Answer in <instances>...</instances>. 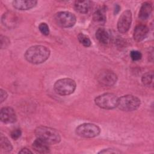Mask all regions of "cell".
Segmentation results:
<instances>
[{
    "label": "cell",
    "instance_id": "6da1fadb",
    "mask_svg": "<svg viewBox=\"0 0 154 154\" xmlns=\"http://www.w3.org/2000/svg\"><path fill=\"white\" fill-rule=\"evenodd\" d=\"M50 55L49 49L42 45H35L28 48L25 53L27 61L34 64H38L46 61Z\"/></svg>",
    "mask_w": 154,
    "mask_h": 154
},
{
    "label": "cell",
    "instance_id": "7a4b0ae2",
    "mask_svg": "<svg viewBox=\"0 0 154 154\" xmlns=\"http://www.w3.org/2000/svg\"><path fill=\"white\" fill-rule=\"evenodd\" d=\"M35 134L37 138H39L48 144H55L58 143L61 140L59 132L55 129L40 126L35 130Z\"/></svg>",
    "mask_w": 154,
    "mask_h": 154
},
{
    "label": "cell",
    "instance_id": "3957f363",
    "mask_svg": "<svg viewBox=\"0 0 154 154\" xmlns=\"http://www.w3.org/2000/svg\"><path fill=\"white\" fill-rule=\"evenodd\" d=\"M141 105L140 99L132 94L124 95L118 98L117 107L123 111H132L137 109Z\"/></svg>",
    "mask_w": 154,
    "mask_h": 154
},
{
    "label": "cell",
    "instance_id": "277c9868",
    "mask_svg": "<svg viewBox=\"0 0 154 154\" xmlns=\"http://www.w3.org/2000/svg\"><path fill=\"white\" fill-rule=\"evenodd\" d=\"M75 81L70 78H62L57 81L54 85L55 91L61 96H67L72 94L76 89Z\"/></svg>",
    "mask_w": 154,
    "mask_h": 154
},
{
    "label": "cell",
    "instance_id": "5b68a950",
    "mask_svg": "<svg viewBox=\"0 0 154 154\" xmlns=\"http://www.w3.org/2000/svg\"><path fill=\"white\" fill-rule=\"evenodd\" d=\"M118 97L113 93H106L96 97L94 102L99 108L105 109H111L117 106Z\"/></svg>",
    "mask_w": 154,
    "mask_h": 154
},
{
    "label": "cell",
    "instance_id": "8992f818",
    "mask_svg": "<svg viewBox=\"0 0 154 154\" xmlns=\"http://www.w3.org/2000/svg\"><path fill=\"white\" fill-rule=\"evenodd\" d=\"M100 128L93 123H83L79 125L76 129L78 135L84 138H94L99 135Z\"/></svg>",
    "mask_w": 154,
    "mask_h": 154
},
{
    "label": "cell",
    "instance_id": "52a82bcc",
    "mask_svg": "<svg viewBox=\"0 0 154 154\" xmlns=\"http://www.w3.org/2000/svg\"><path fill=\"white\" fill-rule=\"evenodd\" d=\"M55 20L58 25L63 28L73 26L76 21V16L69 11H60L55 15Z\"/></svg>",
    "mask_w": 154,
    "mask_h": 154
},
{
    "label": "cell",
    "instance_id": "ba28073f",
    "mask_svg": "<svg viewBox=\"0 0 154 154\" xmlns=\"http://www.w3.org/2000/svg\"><path fill=\"white\" fill-rule=\"evenodd\" d=\"M97 79L101 85L110 87L114 85L116 83L117 81V76L112 71L104 69L98 73Z\"/></svg>",
    "mask_w": 154,
    "mask_h": 154
},
{
    "label": "cell",
    "instance_id": "9c48e42d",
    "mask_svg": "<svg viewBox=\"0 0 154 154\" xmlns=\"http://www.w3.org/2000/svg\"><path fill=\"white\" fill-rule=\"evenodd\" d=\"M132 13L129 10L124 11L117 22V29L120 33L126 32L132 23Z\"/></svg>",
    "mask_w": 154,
    "mask_h": 154
},
{
    "label": "cell",
    "instance_id": "30bf717a",
    "mask_svg": "<svg viewBox=\"0 0 154 154\" xmlns=\"http://www.w3.org/2000/svg\"><path fill=\"white\" fill-rule=\"evenodd\" d=\"M0 119L5 123H12L16 121L17 117L14 110L11 107H4L1 109Z\"/></svg>",
    "mask_w": 154,
    "mask_h": 154
},
{
    "label": "cell",
    "instance_id": "8fae6325",
    "mask_svg": "<svg viewBox=\"0 0 154 154\" xmlns=\"http://www.w3.org/2000/svg\"><path fill=\"white\" fill-rule=\"evenodd\" d=\"M37 4L35 0H16L12 2L14 8L20 10H28L34 8Z\"/></svg>",
    "mask_w": 154,
    "mask_h": 154
},
{
    "label": "cell",
    "instance_id": "7c38bea8",
    "mask_svg": "<svg viewBox=\"0 0 154 154\" xmlns=\"http://www.w3.org/2000/svg\"><path fill=\"white\" fill-rule=\"evenodd\" d=\"M149 32V28L147 26L144 25H140L136 26L134 31L133 37L134 39L137 42H140L143 40L147 36Z\"/></svg>",
    "mask_w": 154,
    "mask_h": 154
},
{
    "label": "cell",
    "instance_id": "4fadbf2b",
    "mask_svg": "<svg viewBox=\"0 0 154 154\" xmlns=\"http://www.w3.org/2000/svg\"><path fill=\"white\" fill-rule=\"evenodd\" d=\"M32 147L35 151L40 153H48L50 152L49 144L37 138L32 143Z\"/></svg>",
    "mask_w": 154,
    "mask_h": 154
},
{
    "label": "cell",
    "instance_id": "5bb4252c",
    "mask_svg": "<svg viewBox=\"0 0 154 154\" xmlns=\"http://www.w3.org/2000/svg\"><path fill=\"white\" fill-rule=\"evenodd\" d=\"M152 11V5L150 3L148 2H144L140 8L138 16L139 18L141 20H146L147 19L151 13Z\"/></svg>",
    "mask_w": 154,
    "mask_h": 154
},
{
    "label": "cell",
    "instance_id": "9a60e30c",
    "mask_svg": "<svg viewBox=\"0 0 154 154\" xmlns=\"http://www.w3.org/2000/svg\"><path fill=\"white\" fill-rule=\"evenodd\" d=\"M91 7L90 1H76L74 4V8L78 12L82 14L88 13Z\"/></svg>",
    "mask_w": 154,
    "mask_h": 154
},
{
    "label": "cell",
    "instance_id": "2e32d148",
    "mask_svg": "<svg viewBox=\"0 0 154 154\" xmlns=\"http://www.w3.org/2000/svg\"><path fill=\"white\" fill-rule=\"evenodd\" d=\"M96 37L100 43L103 45L108 44L110 41L109 33L103 28H100L96 31Z\"/></svg>",
    "mask_w": 154,
    "mask_h": 154
},
{
    "label": "cell",
    "instance_id": "e0dca14e",
    "mask_svg": "<svg viewBox=\"0 0 154 154\" xmlns=\"http://www.w3.org/2000/svg\"><path fill=\"white\" fill-rule=\"evenodd\" d=\"M16 22V17L14 13L7 12L2 17V22L3 25L8 28H11L14 26Z\"/></svg>",
    "mask_w": 154,
    "mask_h": 154
},
{
    "label": "cell",
    "instance_id": "ac0fdd59",
    "mask_svg": "<svg viewBox=\"0 0 154 154\" xmlns=\"http://www.w3.org/2000/svg\"><path fill=\"white\" fill-rule=\"evenodd\" d=\"M13 149L12 145L10 143V141L8 140V139L4 137L2 135H1L0 138V150L1 153H9Z\"/></svg>",
    "mask_w": 154,
    "mask_h": 154
},
{
    "label": "cell",
    "instance_id": "d6986e66",
    "mask_svg": "<svg viewBox=\"0 0 154 154\" xmlns=\"http://www.w3.org/2000/svg\"><path fill=\"white\" fill-rule=\"evenodd\" d=\"M93 20L100 23H104L106 22V15H105V9L104 8H101L97 9L93 14Z\"/></svg>",
    "mask_w": 154,
    "mask_h": 154
},
{
    "label": "cell",
    "instance_id": "ffe728a7",
    "mask_svg": "<svg viewBox=\"0 0 154 154\" xmlns=\"http://www.w3.org/2000/svg\"><path fill=\"white\" fill-rule=\"evenodd\" d=\"M153 72H148L144 73L141 78V82L144 85L149 87L153 83Z\"/></svg>",
    "mask_w": 154,
    "mask_h": 154
},
{
    "label": "cell",
    "instance_id": "44dd1931",
    "mask_svg": "<svg viewBox=\"0 0 154 154\" xmlns=\"http://www.w3.org/2000/svg\"><path fill=\"white\" fill-rule=\"evenodd\" d=\"M78 39L80 43L85 47H89L91 44L90 38L83 33H79L78 34Z\"/></svg>",
    "mask_w": 154,
    "mask_h": 154
},
{
    "label": "cell",
    "instance_id": "7402d4cb",
    "mask_svg": "<svg viewBox=\"0 0 154 154\" xmlns=\"http://www.w3.org/2000/svg\"><path fill=\"white\" fill-rule=\"evenodd\" d=\"M38 29H39L40 31L42 32V34H43V35H49V28L46 23H45V22L40 23L38 26Z\"/></svg>",
    "mask_w": 154,
    "mask_h": 154
},
{
    "label": "cell",
    "instance_id": "603a6c76",
    "mask_svg": "<svg viewBox=\"0 0 154 154\" xmlns=\"http://www.w3.org/2000/svg\"><path fill=\"white\" fill-rule=\"evenodd\" d=\"M130 56L132 60L138 61L140 60L142 57V54L138 51H132L130 53Z\"/></svg>",
    "mask_w": 154,
    "mask_h": 154
},
{
    "label": "cell",
    "instance_id": "cb8c5ba5",
    "mask_svg": "<svg viewBox=\"0 0 154 154\" xmlns=\"http://www.w3.org/2000/svg\"><path fill=\"white\" fill-rule=\"evenodd\" d=\"M9 44H10L9 39L5 36L1 35V49L6 48L8 46Z\"/></svg>",
    "mask_w": 154,
    "mask_h": 154
},
{
    "label": "cell",
    "instance_id": "d4e9b609",
    "mask_svg": "<svg viewBox=\"0 0 154 154\" xmlns=\"http://www.w3.org/2000/svg\"><path fill=\"white\" fill-rule=\"evenodd\" d=\"M21 130L20 129H16L11 132V137L13 140H16L21 136Z\"/></svg>",
    "mask_w": 154,
    "mask_h": 154
},
{
    "label": "cell",
    "instance_id": "484cf974",
    "mask_svg": "<svg viewBox=\"0 0 154 154\" xmlns=\"http://www.w3.org/2000/svg\"><path fill=\"white\" fill-rule=\"evenodd\" d=\"M120 153L119 151H117L112 149H103L102 151H100L99 153Z\"/></svg>",
    "mask_w": 154,
    "mask_h": 154
},
{
    "label": "cell",
    "instance_id": "4316f807",
    "mask_svg": "<svg viewBox=\"0 0 154 154\" xmlns=\"http://www.w3.org/2000/svg\"><path fill=\"white\" fill-rule=\"evenodd\" d=\"M1 91H0V96H1V103H2L6 99H7V96H8V94H7V92L5 91V90H2V89H1V90H0Z\"/></svg>",
    "mask_w": 154,
    "mask_h": 154
},
{
    "label": "cell",
    "instance_id": "83f0119b",
    "mask_svg": "<svg viewBox=\"0 0 154 154\" xmlns=\"http://www.w3.org/2000/svg\"><path fill=\"white\" fill-rule=\"evenodd\" d=\"M19 153H32V152L30 150H29L28 149H27V148H23V149H22L19 152Z\"/></svg>",
    "mask_w": 154,
    "mask_h": 154
}]
</instances>
